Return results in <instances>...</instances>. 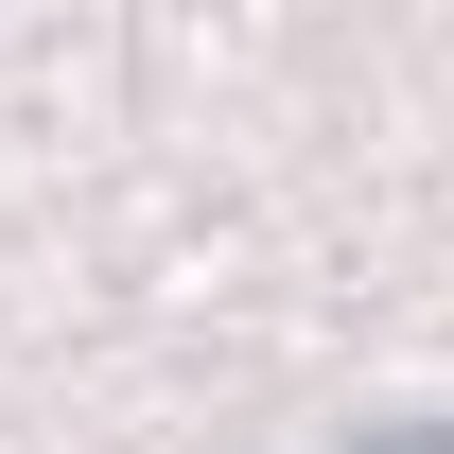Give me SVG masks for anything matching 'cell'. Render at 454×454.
<instances>
[{"label": "cell", "instance_id": "obj_1", "mask_svg": "<svg viewBox=\"0 0 454 454\" xmlns=\"http://www.w3.org/2000/svg\"><path fill=\"white\" fill-rule=\"evenodd\" d=\"M385 454H454V437H385Z\"/></svg>", "mask_w": 454, "mask_h": 454}]
</instances>
